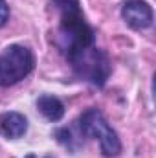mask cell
<instances>
[{"mask_svg":"<svg viewBox=\"0 0 156 158\" xmlns=\"http://www.w3.org/2000/svg\"><path fill=\"white\" fill-rule=\"evenodd\" d=\"M61 13L59 40L57 44L64 52L66 59H72L81 52L96 46V33L84 20L79 0H51Z\"/></svg>","mask_w":156,"mask_h":158,"instance_id":"cell-1","label":"cell"},{"mask_svg":"<svg viewBox=\"0 0 156 158\" xmlns=\"http://www.w3.org/2000/svg\"><path fill=\"white\" fill-rule=\"evenodd\" d=\"M35 57L22 44L7 46L0 55V86H11L33 72Z\"/></svg>","mask_w":156,"mask_h":158,"instance_id":"cell-2","label":"cell"},{"mask_svg":"<svg viewBox=\"0 0 156 158\" xmlns=\"http://www.w3.org/2000/svg\"><path fill=\"white\" fill-rule=\"evenodd\" d=\"M77 127L84 136H92L99 140L101 153L105 156H117L121 153V142L117 138L116 131L109 125L105 116L97 109H88L81 114Z\"/></svg>","mask_w":156,"mask_h":158,"instance_id":"cell-3","label":"cell"},{"mask_svg":"<svg viewBox=\"0 0 156 158\" xmlns=\"http://www.w3.org/2000/svg\"><path fill=\"white\" fill-rule=\"evenodd\" d=\"M68 63L72 64L79 77L86 79L97 86H103L110 76V61L107 53L97 50L96 46L74 55L72 59H68Z\"/></svg>","mask_w":156,"mask_h":158,"instance_id":"cell-4","label":"cell"},{"mask_svg":"<svg viewBox=\"0 0 156 158\" xmlns=\"http://www.w3.org/2000/svg\"><path fill=\"white\" fill-rule=\"evenodd\" d=\"M121 15L134 30H145L153 24V7L145 0H127L123 4Z\"/></svg>","mask_w":156,"mask_h":158,"instance_id":"cell-5","label":"cell"},{"mask_svg":"<svg viewBox=\"0 0 156 158\" xmlns=\"http://www.w3.org/2000/svg\"><path fill=\"white\" fill-rule=\"evenodd\" d=\"M28 131V119L20 112H4L0 114V134L7 140H17Z\"/></svg>","mask_w":156,"mask_h":158,"instance_id":"cell-6","label":"cell"},{"mask_svg":"<svg viewBox=\"0 0 156 158\" xmlns=\"http://www.w3.org/2000/svg\"><path fill=\"white\" fill-rule=\"evenodd\" d=\"M37 109L48 121H59L64 116L63 101L59 98H55V96H50V94H42L37 99Z\"/></svg>","mask_w":156,"mask_h":158,"instance_id":"cell-7","label":"cell"},{"mask_svg":"<svg viewBox=\"0 0 156 158\" xmlns=\"http://www.w3.org/2000/svg\"><path fill=\"white\" fill-rule=\"evenodd\" d=\"M7 19H9V7H7L6 0H0V28L7 22Z\"/></svg>","mask_w":156,"mask_h":158,"instance_id":"cell-8","label":"cell"}]
</instances>
